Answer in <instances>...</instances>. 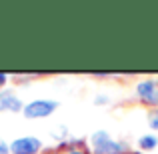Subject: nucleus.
<instances>
[{
	"mask_svg": "<svg viewBox=\"0 0 158 154\" xmlns=\"http://www.w3.org/2000/svg\"><path fill=\"white\" fill-rule=\"evenodd\" d=\"M0 110L18 112V110H24V106H22V100L18 96H14L12 92H2L0 94Z\"/></svg>",
	"mask_w": 158,
	"mask_h": 154,
	"instance_id": "39448f33",
	"label": "nucleus"
},
{
	"mask_svg": "<svg viewBox=\"0 0 158 154\" xmlns=\"http://www.w3.org/2000/svg\"><path fill=\"white\" fill-rule=\"evenodd\" d=\"M136 94L142 102L146 104H152L156 106L158 104V84L154 80H142L136 84Z\"/></svg>",
	"mask_w": 158,
	"mask_h": 154,
	"instance_id": "20e7f679",
	"label": "nucleus"
},
{
	"mask_svg": "<svg viewBox=\"0 0 158 154\" xmlns=\"http://www.w3.org/2000/svg\"><path fill=\"white\" fill-rule=\"evenodd\" d=\"M42 148V142L34 136H24V138H16L10 144V154H38Z\"/></svg>",
	"mask_w": 158,
	"mask_h": 154,
	"instance_id": "7ed1b4c3",
	"label": "nucleus"
},
{
	"mask_svg": "<svg viewBox=\"0 0 158 154\" xmlns=\"http://www.w3.org/2000/svg\"><path fill=\"white\" fill-rule=\"evenodd\" d=\"M58 108L56 100H48V98H38V100H32L24 106V116L26 118H46L50 116L54 110Z\"/></svg>",
	"mask_w": 158,
	"mask_h": 154,
	"instance_id": "f03ea898",
	"label": "nucleus"
},
{
	"mask_svg": "<svg viewBox=\"0 0 158 154\" xmlns=\"http://www.w3.org/2000/svg\"><path fill=\"white\" fill-rule=\"evenodd\" d=\"M66 154H84L82 150H70V152H66Z\"/></svg>",
	"mask_w": 158,
	"mask_h": 154,
	"instance_id": "9b49d317",
	"label": "nucleus"
},
{
	"mask_svg": "<svg viewBox=\"0 0 158 154\" xmlns=\"http://www.w3.org/2000/svg\"><path fill=\"white\" fill-rule=\"evenodd\" d=\"M90 144H92L94 154H128L130 146L124 142H116L110 138L106 130H98L90 136Z\"/></svg>",
	"mask_w": 158,
	"mask_h": 154,
	"instance_id": "f257e3e1",
	"label": "nucleus"
},
{
	"mask_svg": "<svg viewBox=\"0 0 158 154\" xmlns=\"http://www.w3.org/2000/svg\"><path fill=\"white\" fill-rule=\"evenodd\" d=\"M150 126L154 128V130H158V112H154V114L150 116Z\"/></svg>",
	"mask_w": 158,
	"mask_h": 154,
	"instance_id": "6e6552de",
	"label": "nucleus"
},
{
	"mask_svg": "<svg viewBox=\"0 0 158 154\" xmlns=\"http://www.w3.org/2000/svg\"><path fill=\"white\" fill-rule=\"evenodd\" d=\"M138 146L142 148V150H154L158 146V140H156V136L146 134V136H142V138L138 140Z\"/></svg>",
	"mask_w": 158,
	"mask_h": 154,
	"instance_id": "423d86ee",
	"label": "nucleus"
},
{
	"mask_svg": "<svg viewBox=\"0 0 158 154\" xmlns=\"http://www.w3.org/2000/svg\"><path fill=\"white\" fill-rule=\"evenodd\" d=\"M6 80H8V76L0 72V86H4V84H6Z\"/></svg>",
	"mask_w": 158,
	"mask_h": 154,
	"instance_id": "9d476101",
	"label": "nucleus"
},
{
	"mask_svg": "<svg viewBox=\"0 0 158 154\" xmlns=\"http://www.w3.org/2000/svg\"><path fill=\"white\" fill-rule=\"evenodd\" d=\"M94 104H108V96H96Z\"/></svg>",
	"mask_w": 158,
	"mask_h": 154,
	"instance_id": "1a4fd4ad",
	"label": "nucleus"
},
{
	"mask_svg": "<svg viewBox=\"0 0 158 154\" xmlns=\"http://www.w3.org/2000/svg\"><path fill=\"white\" fill-rule=\"evenodd\" d=\"M0 154H10V144H6L0 138Z\"/></svg>",
	"mask_w": 158,
	"mask_h": 154,
	"instance_id": "0eeeda50",
	"label": "nucleus"
}]
</instances>
